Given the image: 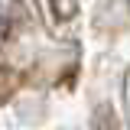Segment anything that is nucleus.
I'll use <instances>...</instances> for the list:
<instances>
[{
    "mask_svg": "<svg viewBox=\"0 0 130 130\" xmlns=\"http://www.w3.org/2000/svg\"><path fill=\"white\" fill-rule=\"evenodd\" d=\"M7 29H10V20H7V16H0V36H3Z\"/></svg>",
    "mask_w": 130,
    "mask_h": 130,
    "instance_id": "1",
    "label": "nucleus"
}]
</instances>
